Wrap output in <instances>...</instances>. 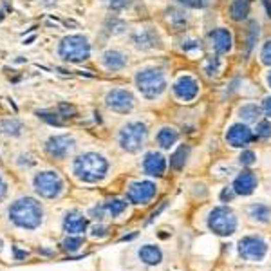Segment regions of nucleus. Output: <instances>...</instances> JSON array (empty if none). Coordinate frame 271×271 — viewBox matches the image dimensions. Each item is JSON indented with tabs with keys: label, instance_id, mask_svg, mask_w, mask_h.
<instances>
[{
	"label": "nucleus",
	"instance_id": "1",
	"mask_svg": "<svg viewBox=\"0 0 271 271\" xmlns=\"http://www.w3.org/2000/svg\"><path fill=\"white\" fill-rule=\"evenodd\" d=\"M8 215L15 226L22 228V230H35L42 224L44 210L38 201L31 199V197H20L9 206Z\"/></svg>",
	"mask_w": 271,
	"mask_h": 271
},
{
	"label": "nucleus",
	"instance_id": "2",
	"mask_svg": "<svg viewBox=\"0 0 271 271\" xmlns=\"http://www.w3.org/2000/svg\"><path fill=\"white\" fill-rule=\"evenodd\" d=\"M109 172V161L101 154L96 152H85L78 156L72 163V174L76 179L84 183H98Z\"/></svg>",
	"mask_w": 271,
	"mask_h": 271
},
{
	"label": "nucleus",
	"instance_id": "3",
	"mask_svg": "<svg viewBox=\"0 0 271 271\" xmlns=\"http://www.w3.org/2000/svg\"><path fill=\"white\" fill-rule=\"evenodd\" d=\"M136 87H138V91L145 98L154 100V98L163 94V91L167 89L165 72L161 69H154V67L138 71V74H136Z\"/></svg>",
	"mask_w": 271,
	"mask_h": 271
},
{
	"label": "nucleus",
	"instance_id": "4",
	"mask_svg": "<svg viewBox=\"0 0 271 271\" xmlns=\"http://www.w3.org/2000/svg\"><path fill=\"white\" fill-rule=\"evenodd\" d=\"M58 55L62 60L71 64H80L89 60L91 56V44L84 35H69L58 45Z\"/></svg>",
	"mask_w": 271,
	"mask_h": 271
},
{
	"label": "nucleus",
	"instance_id": "5",
	"mask_svg": "<svg viewBox=\"0 0 271 271\" xmlns=\"http://www.w3.org/2000/svg\"><path fill=\"white\" fill-rule=\"evenodd\" d=\"M147 140V125L141 121H130L123 125L118 136V143L125 152H138L143 148Z\"/></svg>",
	"mask_w": 271,
	"mask_h": 271
},
{
	"label": "nucleus",
	"instance_id": "6",
	"mask_svg": "<svg viewBox=\"0 0 271 271\" xmlns=\"http://www.w3.org/2000/svg\"><path fill=\"white\" fill-rule=\"evenodd\" d=\"M33 188L38 196L45 197V199H56L64 192V181L56 172H38L33 177Z\"/></svg>",
	"mask_w": 271,
	"mask_h": 271
},
{
	"label": "nucleus",
	"instance_id": "7",
	"mask_svg": "<svg viewBox=\"0 0 271 271\" xmlns=\"http://www.w3.org/2000/svg\"><path fill=\"white\" fill-rule=\"evenodd\" d=\"M208 228H210L213 233L221 237H228L231 235L237 228V219H235V213L226 206H219V208H213L208 217Z\"/></svg>",
	"mask_w": 271,
	"mask_h": 271
},
{
	"label": "nucleus",
	"instance_id": "8",
	"mask_svg": "<svg viewBox=\"0 0 271 271\" xmlns=\"http://www.w3.org/2000/svg\"><path fill=\"white\" fill-rule=\"evenodd\" d=\"M76 147V141L72 136L69 134H56L51 136L47 141H45V152H47V156L52 157V159H65V157L74 150Z\"/></svg>",
	"mask_w": 271,
	"mask_h": 271
},
{
	"label": "nucleus",
	"instance_id": "9",
	"mask_svg": "<svg viewBox=\"0 0 271 271\" xmlns=\"http://www.w3.org/2000/svg\"><path fill=\"white\" fill-rule=\"evenodd\" d=\"M105 105L114 112L127 114V112H130L134 109V96L127 89H112L105 96Z\"/></svg>",
	"mask_w": 271,
	"mask_h": 271
},
{
	"label": "nucleus",
	"instance_id": "10",
	"mask_svg": "<svg viewBox=\"0 0 271 271\" xmlns=\"http://www.w3.org/2000/svg\"><path fill=\"white\" fill-rule=\"evenodd\" d=\"M157 194V186L152 181H138L132 183L127 192V197L134 204H148Z\"/></svg>",
	"mask_w": 271,
	"mask_h": 271
},
{
	"label": "nucleus",
	"instance_id": "11",
	"mask_svg": "<svg viewBox=\"0 0 271 271\" xmlns=\"http://www.w3.org/2000/svg\"><path fill=\"white\" fill-rule=\"evenodd\" d=\"M267 246L259 237H244L239 242V253L246 260H262L266 257Z\"/></svg>",
	"mask_w": 271,
	"mask_h": 271
},
{
	"label": "nucleus",
	"instance_id": "12",
	"mask_svg": "<svg viewBox=\"0 0 271 271\" xmlns=\"http://www.w3.org/2000/svg\"><path fill=\"white\" fill-rule=\"evenodd\" d=\"M132 44L136 49H141V51H148V49H154L159 45V35L152 28H140L136 29L130 36Z\"/></svg>",
	"mask_w": 271,
	"mask_h": 271
},
{
	"label": "nucleus",
	"instance_id": "13",
	"mask_svg": "<svg viewBox=\"0 0 271 271\" xmlns=\"http://www.w3.org/2000/svg\"><path fill=\"white\" fill-rule=\"evenodd\" d=\"M174 94L183 101H192L196 100L197 94H199V85H197L196 78L192 76H179L177 82L174 84Z\"/></svg>",
	"mask_w": 271,
	"mask_h": 271
},
{
	"label": "nucleus",
	"instance_id": "14",
	"mask_svg": "<svg viewBox=\"0 0 271 271\" xmlns=\"http://www.w3.org/2000/svg\"><path fill=\"white\" fill-rule=\"evenodd\" d=\"M253 140V134L251 130L242 123L231 125L230 130L226 132V141L235 148H242L246 145H250V141Z\"/></svg>",
	"mask_w": 271,
	"mask_h": 271
},
{
	"label": "nucleus",
	"instance_id": "15",
	"mask_svg": "<svg viewBox=\"0 0 271 271\" xmlns=\"http://www.w3.org/2000/svg\"><path fill=\"white\" fill-rule=\"evenodd\" d=\"M208 40H210L211 49L219 52V55H224V52H228L231 49V35L228 29H213L210 33V36H208Z\"/></svg>",
	"mask_w": 271,
	"mask_h": 271
},
{
	"label": "nucleus",
	"instance_id": "16",
	"mask_svg": "<svg viewBox=\"0 0 271 271\" xmlns=\"http://www.w3.org/2000/svg\"><path fill=\"white\" fill-rule=\"evenodd\" d=\"M101 64L107 71H121L128 64V56L120 49H109L101 56Z\"/></svg>",
	"mask_w": 271,
	"mask_h": 271
},
{
	"label": "nucleus",
	"instance_id": "17",
	"mask_svg": "<svg viewBox=\"0 0 271 271\" xmlns=\"http://www.w3.org/2000/svg\"><path fill=\"white\" fill-rule=\"evenodd\" d=\"M143 170L152 177H161L165 174V170H167V161H165V157L161 156L159 152H150V154L145 156Z\"/></svg>",
	"mask_w": 271,
	"mask_h": 271
},
{
	"label": "nucleus",
	"instance_id": "18",
	"mask_svg": "<svg viewBox=\"0 0 271 271\" xmlns=\"http://www.w3.org/2000/svg\"><path fill=\"white\" fill-rule=\"evenodd\" d=\"M257 188V177L253 172H242L233 181V192L239 196H250Z\"/></svg>",
	"mask_w": 271,
	"mask_h": 271
},
{
	"label": "nucleus",
	"instance_id": "19",
	"mask_svg": "<svg viewBox=\"0 0 271 271\" xmlns=\"http://www.w3.org/2000/svg\"><path fill=\"white\" fill-rule=\"evenodd\" d=\"M87 230V219L84 217V213L80 211H69L67 215L64 217V231H67L69 235L74 233H82Z\"/></svg>",
	"mask_w": 271,
	"mask_h": 271
},
{
	"label": "nucleus",
	"instance_id": "20",
	"mask_svg": "<svg viewBox=\"0 0 271 271\" xmlns=\"http://www.w3.org/2000/svg\"><path fill=\"white\" fill-rule=\"evenodd\" d=\"M140 259L143 260L145 264H148V266H154V264H159L161 259H163V253H161V250L157 246H152V244H147V246H143L140 250Z\"/></svg>",
	"mask_w": 271,
	"mask_h": 271
},
{
	"label": "nucleus",
	"instance_id": "21",
	"mask_svg": "<svg viewBox=\"0 0 271 271\" xmlns=\"http://www.w3.org/2000/svg\"><path fill=\"white\" fill-rule=\"evenodd\" d=\"M177 140H179V134H177V130H174V128H170V127L161 128L159 134H157V143L163 148H170Z\"/></svg>",
	"mask_w": 271,
	"mask_h": 271
},
{
	"label": "nucleus",
	"instance_id": "22",
	"mask_svg": "<svg viewBox=\"0 0 271 271\" xmlns=\"http://www.w3.org/2000/svg\"><path fill=\"white\" fill-rule=\"evenodd\" d=\"M230 15L233 20H244L250 15V2L248 0H235L230 8Z\"/></svg>",
	"mask_w": 271,
	"mask_h": 271
},
{
	"label": "nucleus",
	"instance_id": "23",
	"mask_svg": "<svg viewBox=\"0 0 271 271\" xmlns=\"http://www.w3.org/2000/svg\"><path fill=\"white\" fill-rule=\"evenodd\" d=\"M0 130L4 132L6 136L16 138V136H20L22 132H24V125L18 120H15V118H8V120H4L0 123Z\"/></svg>",
	"mask_w": 271,
	"mask_h": 271
},
{
	"label": "nucleus",
	"instance_id": "24",
	"mask_svg": "<svg viewBox=\"0 0 271 271\" xmlns=\"http://www.w3.org/2000/svg\"><path fill=\"white\" fill-rule=\"evenodd\" d=\"M239 116L246 121V123H253V121H257L260 118V109L253 103L242 105V107L239 109Z\"/></svg>",
	"mask_w": 271,
	"mask_h": 271
},
{
	"label": "nucleus",
	"instance_id": "25",
	"mask_svg": "<svg viewBox=\"0 0 271 271\" xmlns=\"http://www.w3.org/2000/svg\"><path fill=\"white\" fill-rule=\"evenodd\" d=\"M167 20H168V24H170L172 28L176 29V31H181V29L186 25L188 18H186V15H184L183 11H177V9H170V11H168Z\"/></svg>",
	"mask_w": 271,
	"mask_h": 271
},
{
	"label": "nucleus",
	"instance_id": "26",
	"mask_svg": "<svg viewBox=\"0 0 271 271\" xmlns=\"http://www.w3.org/2000/svg\"><path fill=\"white\" fill-rule=\"evenodd\" d=\"M188 154H190V147H186V145H183V147L177 148V150L174 152V156L170 157L172 168H176V170H181V168L184 167V163H186Z\"/></svg>",
	"mask_w": 271,
	"mask_h": 271
},
{
	"label": "nucleus",
	"instance_id": "27",
	"mask_svg": "<svg viewBox=\"0 0 271 271\" xmlns=\"http://www.w3.org/2000/svg\"><path fill=\"white\" fill-rule=\"evenodd\" d=\"M221 69H223V62H221V58H217V56H210V58H206L203 64V71L206 72V76H210V78L219 74Z\"/></svg>",
	"mask_w": 271,
	"mask_h": 271
},
{
	"label": "nucleus",
	"instance_id": "28",
	"mask_svg": "<svg viewBox=\"0 0 271 271\" xmlns=\"http://www.w3.org/2000/svg\"><path fill=\"white\" fill-rule=\"evenodd\" d=\"M250 215L255 221H259V223H267L271 217V210L266 204H253L250 208Z\"/></svg>",
	"mask_w": 271,
	"mask_h": 271
},
{
	"label": "nucleus",
	"instance_id": "29",
	"mask_svg": "<svg viewBox=\"0 0 271 271\" xmlns=\"http://www.w3.org/2000/svg\"><path fill=\"white\" fill-rule=\"evenodd\" d=\"M105 210L111 213L112 217H118V215H121L125 211V208H127V203L125 201H121V199H111V201H107L105 203Z\"/></svg>",
	"mask_w": 271,
	"mask_h": 271
},
{
	"label": "nucleus",
	"instance_id": "30",
	"mask_svg": "<svg viewBox=\"0 0 271 271\" xmlns=\"http://www.w3.org/2000/svg\"><path fill=\"white\" fill-rule=\"evenodd\" d=\"M109 9H114V11H121L125 8H130L134 0H101Z\"/></svg>",
	"mask_w": 271,
	"mask_h": 271
},
{
	"label": "nucleus",
	"instance_id": "31",
	"mask_svg": "<svg viewBox=\"0 0 271 271\" xmlns=\"http://www.w3.org/2000/svg\"><path fill=\"white\" fill-rule=\"evenodd\" d=\"M64 250H67V251H78L82 246H84V239L82 237H69V239H65L64 240Z\"/></svg>",
	"mask_w": 271,
	"mask_h": 271
},
{
	"label": "nucleus",
	"instance_id": "32",
	"mask_svg": "<svg viewBox=\"0 0 271 271\" xmlns=\"http://www.w3.org/2000/svg\"><path fill=\"white\" fill-rule=\"evenodd\" d=\"M257 38H259V24H257V22H251L250 29H248V51H251V47H253V44L257 42Z\"/></svg>",
	"mask_w": 271,
	"mask_h": 271
},
{
	"label": "nucleus",
	"instance_id": "33",
	"mask_svg": "<svg viewBox=\"0 0 271 271\" xmlns=\"http://www.w3.org/2000/svg\"><path fill=\"white\" fill-rule=\"evenodd\" d=\"M183 51L188 52V55H197V52H201V42L196 40V38L183 42Z\"/></svg>",
	"mask_w": 271,
	"mask_h": 271
},
{
	"label": "nucleus",
	"instance_id": "34",
	"mask_svg": "<svg viewBox=\"0 0 271 271\" xmlns=\"http://www.w3.org/2000/svg\"><path fill=\"white\" fill-rule=\"evenodd\" d=\"M257 136L259 138H271V121H260L259 125H257Z\"/></svg>",
	"mask_w": 271,
	"mask_h": 271
},
{
	"label": "nucleus",
	"instance_id": "35",
	"mask_svg": "<svg viewBox=\"0 0 271 271\" xmlns=\"http://www.w3.org/2000/svg\"><path fill=\"white\" fill-rule=\"evenodd\" d=\"M181 4L186 6V8H194V9H201V8H206L210 4L211 0H179Z\"/></svg>",
	"mask_w": 271,
	"mask_h": 271
},
{
	"label": "nucleus",
	"instance_id": "36",
	"mask_svg": "<svg viewBox=\"0 0 271 271\" xmlns=\"http://www.w3.org/2000/svg\"><path fill=\"white\" fill-rule=\"evenodd\" d=\"M255 159H257L255 154H253V152H251V150H244L242 154H240V157H239L240 163L246 165V167H250V165L255 163Z\"/></svg>",
	"mask_w": 271,
	"mask_h": 271
},
{
	"label": "nucleus",
	"instance_id": "37",
	"mask_svg": "<svg viewBox=\"0 0 271 271\" xmlns=\"http://www.w3.org/2000/svg\"><path fill=\"white\" fill-rule=\"evenodd\" d=\"M260 58H262V64L271 65V40L264 44L262 52H260Z\"/></svg>",
	"mask_w": 271,
	"mask_h": 271
},
{
	"label": "nucleus",
	"instance_id": "38",
	"mask_svg": "<svg viewBox=\"0 0 271 271\" xmlns=\"http://www.w3.org/2000/svg\"><path fill=\"white\" fill-rule=\"evenodd\" d=\"M233 194H235L233 188H224V190L221 192V199H223L224 203H226V201H231L233 199Z\"/></svg>",
	"mask_w": 271,
	"mask_h": 271
},
{
	"label": "nucleus",
	"instance_id": "39",
	"mask_svg": "<svg viewBox=\"0 0 271 271\" xmlns=\"http://www.w3.org/2000/svg\"><path fill=\"white\" fill-rule=\"evenodd\" d=\"M103 210H105L103 206H101V208H92V210H91V215L94 217V219H98V221L103 219Z\"/></svg>",
	"mask_w": 271,
	"mask_h": 271
},
{
	"label": "nucleus",
	"instance_id": "40",
	"mask_svg": "<svg viewBox=\"0 0 271 271\" xmlns=\"http://www.w3.org/2000/svg\"><path fill=\"white\" fill-rule=\"evenodd\" d=\"M6 192H8V186H6V181H4V177L0 176V201L4 199Z\"/></svg>",
	"mask_w": 271,
	"mask_h": 271
},
{
	"label": "nucleus",
	"instance_id": "41",
	"mask_svg": "<svg viewBox=\"0 0 271 271\" xmlns=\"http://www.w3.org/2000/svg\"><path fill=\"white\" fill-rule=\"evenodd\" d=\"M92 235H94V237H103L105 235V228L103 226H94V230H92Z\"/></svg>",
	"mask_w": 271,
	"mask_h": 271
},
{
	"label": "nucleus",
	"instance_id": "42",
	"mask_svg": "<svg viewBox=\"0 0 271 271\" xmlns=\"http://www.w3.org/2000/svg\"><path fill=\"white\" fill-rule=\"evenodd\" d=\"M264 112H266V114L271 118V96L264 100Z\"/></svg>",
	"mask_w": 271,
	"mask_h": 271
},
{
	"label": "nucleus",
	"instance_id": "43",
	"mask_svg": "<svg viewBox=\"0 0 271 271\" xmlns=\"http://www.w3.org/2000/svg\"><path fill=\"white\" fill-rule=\"evenodd\" d=\"M264 4H266V9H267V15L271 16V4H269V0H264Z\"/></svg>",
	"mask_w": 271,
	"mask_h": 271
},
{
	"label": "nucleus",
	"instance_id": "44",
	"mask_svg": "<svg viewBox=\"0 0 271 271\" xmlns=\"http://www.w3.org/2000/svg\"><path fill=\"white\" fill-rule=\"evenodd\" d=\"M267 84H269V87H271V72L267 74Z\"/></svg>",
	"mask_w": 271,
	"mask_h": 271
},
{
	"label": "nucleus",
	"instance_id": "45",
	"mask_svg": "<svg viewBox=\"0 0 271 271\" xmlns=\"http://www.w3.org/2000/svg\"><path fill=\"white\" fill-rule=\"evenodd\" d=\"M0 244H2V242H0Z\"/></svg>",
	"mask_w": 271,
	"mask_h": 271
}]
</instances>
